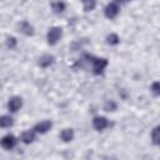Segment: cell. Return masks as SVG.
Segmentation results:
<instances>
[{"instance_id":"3","label":"cell","mask_w":160,"mask_h":160,"mask_svg":"<svg viewBox=\"0 0 160 160\" xmlns=\"http://www.w3.org/2000/svg\"><path fill=\"white\" fill-rule=\"evenodd\" d=\"M119 10H120V8L116 2H109L105 8V16L108 19H114V18L118 16Z\"/></svg>"},{"instance_id":"16","label":"cell","mask_w":160,"mask_h":160,"mask_svg":"<svg viewBox=\"0 0 160 160\" xmlns=\"http://www.w3.org/2000/svg\"><path fill=\"white\" fill-rule=\"evenodd\" d=\"M119 41H120V38L116 34H114V32L110 34V35H108V38H106V42L109 45H118Z\"/></svg>"},{"instance_id":"1","label":"cell","mask_w":160,"mask_h":160,"mask_svg":"<svg viewBox=\"0 0 160 160\" xmlns=\"http://www.w3.org/2000/svg\"><path fill=\"white\" fill-rule=\"evenodd\" d=\"M61 36H62V30H61V28L54 26V28L49 29L48 35H46V39H48V42H49L50 45H55V44L60 40Z\"/></svg>"},{"instance_id":"2","label":"cell","mask_w":160,"mask_h":160,"mask_svg":"<svg viewBox=\"0 0 160 160\" xmlns=\"http://www.w3.org/2000/svg\"><path fill=\"white\" fill-rule=\"evenodd\" d=\"M106 66H108V60L105 58H96L92 60V70H94V74L96 75L102 74Z\"/></svg>"},{"instance_id":"10","label":"cell","mask_w":160,"mask_h":160,"mask_svg":"<svg viewBox=\"0 0 160 160\" xmlns=\"http://www.w3.org/2000/svg\"><path fill=\"white\" fill-rule=\"evenodd\" d=\"M21 141L24 144H31L35 140V131L34 130H26L21 134Z\"/></svg>"},{"instance_id":"13","label":"cell","mask_w":160,"mask_h":160,"mask_svg":"<svg viewBox=\"0 0 160 160\" xmlns=\"http://www.w3.org/2000/svg\"><path fill=\"white\" fill-rule=\"evenodd\" d=\"M12 118L9 115H1L0 116V126L1 128H10L12 125Z\"/></svg>"},{"instance_id":"20","label":"cell","mask_w":160,"mask_h":160,"mask_svg":"<svg viewBox=\"0 0 160 160\" xmlns=\"http://www.w3.org/2000/svg\"><path fill=\"white\" fill-rule=\"evenodd\" d=\"M0 88H1V82H0Z\"/></svg>"},{"instance_id":"7","label":"cell","mask_w":160,"mask_h":160,"mask_svg":"<svg viewBox=\"0 0 160 160\" xmlns=\"http://www.w3.org/2000/svg\"><path fill=\"white\" fill-rule=\"evenodd\" d=\"M108 125H109V121H108V119L105 116H95L94 120H92V126L98 131L104 130Z\"/></svg>"},{"instance_id":"19","label":"cell","mask_w":160,"mask_h":160,"mask_svg":"<svg viewBox=\"0 0 160 160\" xmlns=\"http://www.w3.org/2000/svg\"><path fill=\"white\" fill-rule=\"evenodd\" d=\"M151 91H152V94L155 96H158L160 94V84H159V81H155V82L151 84Z\"/></svg>"},{"instance_id":"11","label":"cell","mask_w":160,"mask_h":160,"mask_svg":"<svg viewBox=\"0 0 160 160\" xmlns=\"http://www.w3.org/2000/svg\"><path fill=\"white\" fill-rule=\"evenodd\" d=\"M60 139L64 141V142H69L74 139V130L72 129H64L61 132H60Z\"/></svg>"},{"instance_id":"4","label":"cell","mask_w":160,"mask_h":160,"mask_svg":"<svg viewBox=\"0 0 160 160\" xmlns=\"http://www.w3.org/2000/svg\"><path fill=\"white\" fill-rule=\"evenodd\" d=\"M51 126H52V122L50 121V120H42V121H40V122H38L35 126H34V131L35 132H39V134H45V132H48L50 129H51Z\"/></svg>"},{"instance_id":"17","label":"cell","mask_w":160,"mask_h":160,"mask_svg":"<svg viewBox=\"0 0 160 160\" xmlns=\"http://www.w3.org/2000/svg\"><path fill=\"white\" fill-rule=\"evenodd\" d=\"M104 110L105 111H115L116 110V102L114 100H108L104 105Z\"/></svg>"},{"instance_id":"12","label":"cell","mask_w":160,"mask_h":160,"mask_svg":"<svg viewBox=\"0 0 160 160\" xmlns=\"http://www.w3.org/2000/svg\"><path fill=\"white\" fill-rule=\"evenodd\" d=\"M151 140L154 145H159L160 144V126H155L151 131Z\"/></svg>"},{"instance_id":"6","label":"cell","mask_w":160,"mask_h":160,"mask_svg":"<svg viewBox=\"0 0 160 160\" xmlns=\"http://www.w3.org/2000/svg\"><path fill=\"white\" fill-rule=\"evenodd\" d=\"M22 105V100L20 96H12L9 99L8 101V109L11 111V112H16Z\"/></svg>"},{"instance_id":"18","label":"cell","mask_w":160,"mask_h":160,"mask_svg":"<svg viewBox=\"0 0 160 160\" xmlns=\"http://www.w3.org/2000/svg\"><path fill=\"white\" fill-rule=\"evenodd\" d=\"M16 39L14 38V36H9L8 39H6V46L9 48V49H14L15 46H16Z\"/></svg>"},{"instance_id":"9","label":"cell","mask_w":160,"mask_h":160,"mask_svg":"<svg viewBox=\"0 0 160 160\" xmlns=\"http://www.w3.org/2000/svg\"><path fill=\"white\" fill-rule=\"evenodd\" d=\"M54 60H55V58L52 56V55H50V54H45V55H42V56H40L39 58V65L41 66V68H49L50 65H52L54 64Z\"/></svg>"},{"instance_id":"8","label":"cell","mask_w":160,"mask_h":160,"mask_svg":"<svg viewBox=\"0 0 160 160\" xmlns=\"http://www.w3.org/2000/svg\"><path fill=\"white\" fill-rule=\"evenodd\" d=\"M19 31H20L21 34L26 35V36L34 35V28H32V25H30V22H28V21H22V22L19 24Z\"/></svg>"},{"instance_id":"5","label":"cell","mask_w":160,"mask_h":160,"mask_svg":"<svg viewBox=\"0 0 160 160\" xmlns=\"http://www.w3.org/2000/svg\"><path fill=\"white\" fill-rule=\"evenodd\" d=\"M16 142H18V140H16V138L14 136V135H5L1 140H0V144H1V146L4 148V149H6V150H10V149H12L15 145H16Z\"/></svg>"},{"instance_id":"14","label":"cell","mask_w":160,"mask_h":160,"mask_svg":"<svg viewBox=\"0 0 160 160\" xmlns=\"http://www.w3.org/2000/svg\"><path fill=\"white\" fill-rule=\"evenodd\" d=\"M81 2L85 11H91L96 6V0H81Z\"/></svg>"},{"instance_id":"15","label":"cell","mask_w":160,"mask_h":160,"mask_svg":"<svg viewBox=\"0 0 160 160\" xmlns=\"http://www.w3.org/2000/svg\"><path fill=\"white\" fill-rule=\"evenodd\" d=\"M65 9H66V5H65V2L64 1H55V2H52V10L55 11V12H62V11H65Z\"/></svg>"}]
</instances>
